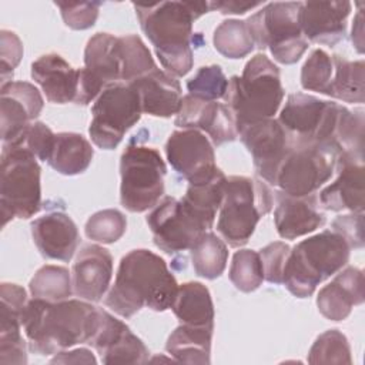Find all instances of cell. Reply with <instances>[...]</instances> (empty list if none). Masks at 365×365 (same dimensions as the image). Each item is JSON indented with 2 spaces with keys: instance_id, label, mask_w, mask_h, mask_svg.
I'll return each instance as SVG.
<instances>
[{
  "instance_id": "ab89813d",
  "label": "cell",
  "mask_w": 365,
  "mask_h": 365,
  "mask_svg": "<svg viewBox=\"0 0 365 365\" xmlns=\"http://www.w3.org/2000/svg\"><path fill=\"white\" fill-rule=\"evenodd\" d=\"M127 228V218L114 208L94 212L86 222V235L96 242L113 244L118 241Z\"/></svg>"
},
{
  "instance_id": "f546056e",
  "label": "cell",
  "mask_w": 365,
  "mask_h": 365,
  "mask_svg": "<svg viewBox=\"0 0 365 365\" xmlns=\"http://www.w3.org/2000/svg\"><path fill=\"white\" fill-rule=\"evenodd\" d=\"M94 157L90 141L77 133H57L48 165L63 175H77L84 173Z\"/></svg>"
},
{
  "instance_id": "ac0fdd59",
  "label": "cell",
  "mask_w": 365,
  "mask_h": 365,
  "mask_svg": "<svg viewBox=\"0 0 365 365\" xmlns=\"http://www.w3.org/2000/svg\"><path fill=\"white\" fill-rule=\"evenodd\" d=\"M364 154L342 153L335 160L336 178L321 190L319 205L328 211L364 212Z\"/></svg>"
},
{
  "instance_id": "ee69618b",
  "label": "cell",
  "mask_w": 365,
  "mask_h": 365,
  "mask_svg": "<svg viewBox=\"0 0 365 365\" xmlns=\"http://www.w3.org/2000/svg\"><path fill=\"white\" fill-rule=\"evenodd\" d=\"M61 13L63 21L73 30H87L97 21L100 11V1H80V3H54Z\"/></svg>"
},
{
  "instance_id": "d4e9b609",
  "label": "cell",
  "mask_w": 365,
  "mask_h": 365,
  "mask_svg": "<svg viewBox=\"0 0 365 365\" xmlns=\"http://www.w3.org/2000/svg\"><path fill=\"white\" fill-rule=\"evenodd\" d=\"M30 228L33 241L44 258L66 262L73 258L80 237L70 215L63 211H51L36 218Z\"/></svg>"
},
{
  "instance_id": "52a82bcc",
  "label": "cell",
  "mask_w": 365,
  "mask_h": 365,
  "mask_svg": "<svg viewBox=\"0 0 365 365\" xmlns=\"http://www.w3.org/2000/svg\"><path fill=\"white\" fill-rule=\"evenodd\" d=\"M41 168L37 157L21 145L3 144L0 208L1 225L17 218H30L41 208Z\"/></svg>"
},
{
  "instance_id": "4dcf8cb0",
  "label": "cell",
  "mask_w": 365,
  "mask_h": 365,
  "mask_svg": "<svg viewBox=\"0 0 365 365\" xmlns=\"http://www.w3.org/2000/svg\"><path fill=\"white\" fill-rule=\"evenodd\" d=\"M212 328L180 324L168 336L165 351L184 364H210Z\"/></svg>"
},
{
  "instance_id": "d6a6232c",
  "label": "cell",
  "mask_w": 365,
  "mask_h": 365,
  "mask_svg": "<svg viewBox=\"0 0 365 365\" xmlns=\"http://www.w3.org/2000/svg\"><path fill=\"white\" fill-rule=\"evenodd\" d=\"M334 71L325 96L345 101V103H364V70L362 60L349 61L339 56H332Z\"/></svg>"
},
{
  "instance_id": "4316f807",
  "label": "cell",
  "mask_w": 365,
  "mask_h": 365,
  "mask_svg": "<svg viewBox=\"0 0 365 365\" xmlns=\"http://www.w3.org/2000/svg\"><path fill=\"white\" fill-rule=\"evenodd\" d=\"M31 78L41 87L50 103H76L80 68L71 67L60 54L48 53L33 61Z\"/></svg>"
},
{
  "instance_id": "cb8c5ba5",
  "label": "cell",
  "mask_w": 365,
  "mask_h": 365,
  "mask_svg": "<svg viewBox=\"0 0 365 365\" xmlns=\"http://www.w3.org/2000/svg\"><path fill=\"white\" fill-rule=\"evenodd\" d=\"M274 200L277 201L274 222L278 235L284 240H295L314 232L327 221L325 215L319 210L317 194L294 197L282 191H277Z\"/></svg>"
},
{
  "instance_id": "74e56055",
  "label": "cell",
  "mask_w": 365,
  "mask_h": 365,
  "mask_svg": "<svg viewBox=\"0 0 365 365\" xmlns=\"http://www.w3.org/2000/svg\"><path fill=\"white\" fill-rule=\"evenodd\" d=\"M232 285L242 292H252L262 285L264 269L259 254L254 250H240L232 255L228 272Z\"/></svg>"
},
{
  "instance_id": "4fadbf2b",
  "label": "cell",
  "mask_w": 365,
  "mask_h": 365,
  "mask_svg": "<svg viewBox=\"0 0 365 365\" xmlns=\"http://www.w3.org/2000/svg\"><path fill=\"white\" fill-rule=\"evenodd\" d=\"M121 81V53L118 37L110 33L94 34L84 50V67L76 104L87 106L100 96L104 87Z\"/></svg>"
},
{
  "instance_id": "b9f144b4",
  "label": "cell",
  "mask_w": 365,
  "mask_h": 365,
  "mask_svg": "<svg viewBox=\"0 0 365 365\" xmlns=\"http://www.w3.org/2000/svg\"><path fill=\"white\" fill-rule=\"evenodd\" d=\"M334 71L332 57L322 48H315L301 68V86L304 90L325 94Z\"/></svg>"
},
{
  "instance_id": "d6986e66",
  "label": "cell",
  "mask_w": 365,
  "mask_h": 365,
  "mask_svg": "<svg viewBox=\"0 0 365 365\" xmlns=\"http://www.w3.org/2000/svg\"><path fill=\"white\" fill-rule=\"evenodd\" d=\"M177 127L205 131L214 145L231 143L238 137L235 120L225 103L202 100L187 94L174 120Z\"/></svg>"
},
{
  "instance_id": "484cf974",
  "label": "cell",
  "mask_w": 365,
  "mask_h": 365,
  "mask_svg": "<svg viewBox=\"0 0 365 365\" xmlns=\"http://www.w3.org/2000/svg\"><path fill=\"white\" fill-rule=\"evenodd\" d=\"M364 274L359 268L348 267L336 272L335 278L322 287L317 297V307L329 321H344L355 305L364 302Z\"/></svg>"
},
{
  "instance_id": "9a60e30c",
  "label": "cell",
  "mask_w": 365,
  "mask_h": 365,
  "mask_svg": "<svg viewBox=\"0 0 365 365\" xmlns=\"http://www.w3.org/2000/svg\"><path fill=\"white\" fill-rule=\"evenodd\" d=\"M165 155L173 170L190 184L205 182L218 170L212 144L200 130L173 131L165 143Z\"/></svg>"
},
{
  "instance_id": "7a4b0ae2",
  "label": "cell",
  "mask_w": 365,
  "mask_h": 365,
  "mask_svg": "<svg viewBox=\"0 0 365 365\" xmlns=\"http://www.w3.org/2000/svg\"><path fill=\"white\" fill-rule=\"evenodd\" d=\"M178 284L165 261L150 250L125 254L104 304L123 318H131L143 307L155 312L171 308Z\"/></svg>"
},
{
  "instance_id": "681fc988",
  "label": "cell",
  "mask_w": 365,
  "mask_h": 365,
  "mask_svg": "<svg viewBox=\"0 0 365 365\" xmlns=\"http://www.w3.org/2000/svg\"><path fill=\"white\" fill-rule=\"evenodd\" d=\"M210 10H218L222 14H244L258 6H262L261 1L257 3H241V1H208Z\"/></svg>"
},
{
  "instance_id": "8d00e7d4",
  "label": "cell",
  "mask_w": 365,
  "mask_h": 365,
  "mask_svg": "<svg viewBox=\"0 0 365 365\" xmlns=\"http://www.w3.org/2000/svg\"><path fill=\"white\" fill-rule=\"evenodd\" d=\"M121 53V83L130 84L157 68L148 47L137 34L118 37Z\"/></svg>"
},
{
  "instance_id": "e575fe53",
  "label": "cell",
  "mask_w": 365,
  "mask_h": 365,
  "mask_svg": "<svg viewBox=\"0 0 365 365\" xmlns=\"http://www.w3.org/2000/svg\"><path fill=\"white\" fill-rule=\"evenodd\" d=\"M29 289L33 298L50 302L68 299L74 292L70 271L60 265H44L37 269L30 279Z\"/></svg>"
},
{
  "instance_id": "836d02e7",
  "label": "cell",
  "mask_w": 365,
  "mask_h": 365,
  "mask_svg": "<svg viewBox=\"0 0 365 365\" xmlns=\"http://www.w3.org/2000/svg\"><path fill=\"white\" fill-rule=\"evenodd\" d=\"M191 262L195 274L205 279L218 278L228 261V248L214 232L205 231L190 248Z\"/></svg>"
},
{
  "instance_id": "44dd1931",
  "label": "cell",
  "mask_w": 365,
  "mask_h": 365,
  "mask_svg": "<svg viewBox=\"0 0 365 365\" xmlns=\"http://www.w3.org/2000/svg\"><path fill=\"white\" fill-rule=\"evenodd\" d=\"M0 364H27L26 341L21 335V315L27 304L24 288L17 284H0Z\"/></svg>"
},
{
  "instance_id": "277c9868",
  "label": "cell",
  "mask_w": 365,
  "mask_h": 365,
  "mask_svg": "<svg viewBox=\"0 0 365 365\" xmlns=\"http://www.w3.org/2000/svg\"><path fill=\"white\" fill-rule=\"evenodd\" d=\"M284 96L279 68L264 53H258L247 61L241 77L232 76L228 80L224 101L240 133L248 125L274 118Z\"/></svg>"
},
{
  "instance_id": "8fae6325",
  "label": "cell",
  "mask_w": 365,
  "mask_h": 365,
  "mask_svg": "<svg viewBox=\"0 0 365 365\" xmlns=\"http://www.w3.org/2000/svg\"><path fill=\"white\" fill-rule=\"evenodd\" d=\"M88 133L101 150L115 148L125 133L140 121L143 110L140 96L131 84L113 83L103 88L91 107Z\"/></svg>"
},
{
  "instance_id": "8992f818",
  "label": "cell",
  "mask_w": 365,
  "mask_h": 365,
  "mask_svg": "<svg viewBox=\"0 0 365 365\" xmlns=\"http://www.w3.org/2000/svg\"><path fill=\"white\" fill-rule=\"evenodd\" d=\"M274 205L271 188L261 180L231 175L225 180L217 232L232 248L245 245L261 217Z\"/></svg>"
},
{
  "instance_id": "bcb514c9",
  "label": "cell",
  "mask_w": 365,
  "mask_h": 365,
  "mask_svg": "<svg viewBox=\"0 0 365 365\" xmlns=\"http://www.w3.org/2000/svg\"><path fill=\"white\" fill-rule=\"evenodd\" d=\"M23 57V44L16 33L0 31V58H1V84H6L13 76V70Z\"/></svg>"
},
{
  "instance_id": "9c48e42d",
  "label": "cell",
  "mask_w": 365,
  "mask_h": 365,
  "mask_svg": "<svg viewBox=\"0 0 365 365\" xmlns=\"http://www.w3.org/2000/svg\"><path fill=\"white\" fill-rule=\"evenodd\" d=\"M167 167L158 150L131 138L120 158V202L130 212L154 208L164 195Z\"/></svg>"
},
{
  "instance_id": "1f68e13d",
  "label": "cell",
  "mask_w": 365,
  "mask_h": 365,
  "mask_svg": "<svg viewBox=\"0 0 365 365\" xmlns=\"http://www.w3.org/2000/svg\"><path fill=\"white\" fill-rule=\"evenodd\" d=\"M225 180V174L218 168L211 180L201 184H190L184 197L180 200L207 230L212 227L217 211L220 210Z\"/></svg>"
},
{
  "instance_id": "5b68a950",
  "label": "cell",
  "mask_w": 365,
  "mask_h": 365,
  "mask_svg": "<svg viewBox=\"0 0 365 365\" xmlns=\"http://www.w3.org/2000/svg\"><path fill=\"white\" fill-rule=\"evenodd\" d=\"M349 254L348 241L334 230L308 237L289 250L282 271V284L292 295L308 298L322 281L348 264Z\"/></svg>"
},
{
  "instance_id": "5bb4252c",
  "label": "cell",
  "mask_w": 365,
  "mask_h": 365,
  "mask_svg": "<svg viewBox=\"0 0 365 365\" xmlns=\"http://www.w3.org/2000/svg\"><path fill=\"white\" fill-rule=\"evenodd\" d=\"M154 244L168 255L190 250L201 234L208 231L174 197H164L145 218Z\"/></svg>"
},
{
  "instance_id": "ba28073f",
  "label": "cell",
  "mask_w": 365,
  "mask_h": 365,
  "mask_svg": "<svg viewBox=\"0 0 365 365\" xmlns=\"http://www.w3.org/2000/svg\"><path fill=\"white\" fill-rule=\"evenodd\" d=\"M301 6L302 1L268 3L245 20L255 47L269 48L281 64L297 63L308 48L299 24Z\"/></svg>"
},
{
  "instance_id": "7402d4cb",
  "label": "cell",
  "mask_w": 365,
  "mask_h": 365,
  "mask_svg": "<svg viewBox=\"0 0 365 365\" xmlns=\"http://www.w3.org/2000/svg\"><path fill=\"white\" fill-rule=\"evenodd\" d=\"M349 1H307L299 11L302 34L308 41L335 46L346 34V19L351 13Z\"/></svg>"
},
{
  "instance_id": "f1b7e54d",
  "label": "cell",
  "mask_w": 365,
  "mask_h": 365,
  "mask_svg": "<svg viewBox=\"0 0 365 365\" xmlns=\"http://www.w3.org/2000/svg\"><path fill=\"white\" fill-rule=\"evenodd\" d=\"M171 309L184 325L214 329V304L208 288L201 282L178 285Z\"/></svg>"
},
{
  "instance_id": "ffe728a7",
  "label": "cell",
  "mask_w": 365,
  "mask_h": 365,
  "mask_svg": "<svg viewBox=\"0 0 365 365\" xmlns=\"http://www.w3.org/2000/svg\"><path fill=\"white\" fill-rule=\"evenodd\" d=\"M43 97L27 81H9L0 90V118L3 144L14 141L41 113Z\"/></svg>"
},
{
  "instance_id": "7bdbcfd3",
  "label": "cell",
  "mask_w": 365,
  "mask_h": 365,
  "mask_svg": "<svg viewBox=\"0 0 365 365\" xmlns=\"http://www.w3.org/2000/svg\"><path fill=\"white\" fill-rule=\"evenodd\" d=\"M54 133L48 125H46L41 121H33L14 141L6 143V144H14V145H21L31 151L38 160L47 161L53 143H54Z\"/></svg>"
},
{
  "instance_id": "7dc6e473",
  "label": "cell",
  "mask_w": 365,
  "mask_h": 365,
  "mask_svg": "<svg viewBox=\"0 0 365 365\" xmlns=\"http://www.w3.org/2000/svg\"><path fill=\"white\" fill-rule=\"evenodd\" d=\"M332 230L341 234L351 248L364 247V212H349L332 221Z\"/></svg>"
},
{
  "instance_id": "e0dca14e",
  "label": "cell",
  "mask_w": 365,
  "mask_h": 365,
  "mask_svg": "<svg viewBox=\"0 0 365 365\" xmlns=\"http://www.w3.org/2000/svg\"><path fill=\"white\" fill-rule=\"evenodd\" d=\"M103 364H145L150 352L123 321L98 308V327L88 342Z\"/></svg>"
},
{
  "instance_id": "c3c4849f",
  "label": "cell",
  "mask_w": 365,
  "mask_h": 365,
  "mask_svg": "<svg viewBox=\"0 0 365 365\" xmlns=\"http://www.w3.org/2000/svg\"><path fill=\"white\" fill-rule=\"evenodd\" d=\"M51 364H96L97 359L87 348H78L73 351H61L50 361Z\"/></svg>"
},
{
  "instance_id": "f35d334b",
  "label": "cell",
  "mask_w": 365,
  "mask_h": 365,
  "mask_svg": "<svg viewBox=\"0 0 365 365\" xmlns=\"http://www.w3.org/2000/svg\"><path fill=\"white\" fill-rule=\"evenodd\" d=\"M309 364H352L351 346L346 336L339 329L322 332L308 352Z\"/></svg>"
},
{
  "instance_id": "d590c367",
  "label": "cell",
  "mask_w": 365,
  "mask_h": 365,
  "mask_svg": "<svg viewBox=\"0 0 365 365\" xmlns=\"http://www.w3.org/2000/svg\"><path fill=\"white\" fill-rule=\"evenodd\" d=\"M215 50L227 58H242L248 56L255 44L245 20L228 19L224 20L212 36Z\"/></svg>"
},
{
  "instance_id": "7c38bea8",
  "label": "cell",
  "mask_w": 365,
  "mask_h": 365,
  "mask_svg": "<svg viewBox=\"0 0 365 365\" xmlns=\"http://www.w3.org/2000/svg\"><path fill=\"white\" fill-rule=\"evenodd\" d=\"M336 155L315 145H291L277 174L279 191L305 197L315 194L334 174Z\"/></svg>"
},
{
  "instance_id": "60d3db41",
  "label": "cell",
  "mask_w": 365,
  "mask_h": 365,
  "mask_svg": "<svg viewBox=\"0 0 365 365\" xmlns=\"http://www.w3.org/2000/svg\"><path fill=\"white\" fill-rule=\"evenodd\" d=\"M228 88V78L225 77L222 68L217 64L212 66H204L198 68V71L187 81V90L188 94L217 101L220 98H224Z\"/></svg>"
},
{
  "instance_id": "f907efd6",
  "label": "cell",
  "mask_w": 365,
  "mask_h": 365,
  "mask_svg": "<svg viewBox=\"0 0 365 365\" xmlns=\"http://www.w3.org/2000/svg\"><path fill=\"white\" fill-rule=\"evenodd\" d=\"M351 40L358 50V53L364 51V23H362V10L358 11L356 17L354 19V26H352V34Z\"/></svg>"
},
{
  "instance_id": "f6af8a7d",
  "label": "cell",
  "mask_w": 365,
  "mask_h": 365,
  "mask_svg": "<svg viewBox=\"0 0 365 365\" xmlns=\"http://www.w3.org/2000/svg\"><path fill=\"white\" fill-rule=\"evenodd\" d=\"M291 247L282 241H275L261 248L259 258L264 269V279L271 284H282V271Z\"/></svg>"
},
{
  "instance_id": "603a6c76",
  "label": "cell",
  "mask_w": 365,
  "mask_h": 365,
  "mask_svg": "<svg viewBox=\"0 0 365 365\" xmlns=\"http://www.w3.org/2000/svg\"><path fill=\"white\" fill-rule=\"evenodd\" d=\"M113 277V257L108 250L90 244L81 248L71 269L74 294L88 302H98Z\"/></svg>"
},
{
  "instance_id": "83f0119b",
  "label": "cell",
  "mask_w": 365,
  "mask_h": 365,
  "mask_svg": "<svg viewBox=\"0 0 365 365\" xmlns=\"http://www.w3.org/2000/svg\"><path fill=\"white\" fill-rule=\"evenodd\" d=\"M130 84L140 96L143 113L163 118L178 113L182 100L181 86L170 73L157 67Z\"/></svg>"
},
{
  "instance_id": "2e32d148",
  "label": "cell",
  "mask_w": 365,
  "mask_h": 365,
  "mask_svg": "<svg viewBox=\"0 0 365 365\" xmlns=\"http://www.w3.org/2000/svg\"><path fill=\"white\" fill-rule=\"evenodd\" d=\"M238 135L252 157L257 175L275 185L279 165L291 150L284 127L278 120L269 118L242 128Z\"/></svg>"
},
{
  "instance_id": "6da1fadb",
  "label": "cell",
  "mask_w": 365,
  "mask_h": 365,
  "mask_svg": "<svg viewBox=\"0 0 365 365\" xmlns=\"http://www.w3.org/2000/svg\"><path fill=\"white\" fill-rule=\"evenodd\" d=\"M21 325L33 354L54 355L90 342L98 327V308L81 298L57 302L31 298Z\"/></svg>"
},
{
  "instance_id": "3957f363",
  "label": "cell",
  "mask_w": 365,
  "mask_h": 365,
  "mask_svg": "<svg viewBox=\"0 0 365 365\" xmlns=\"http://www.w3.org/2000/svg\"><path fill=\"white\" fill-rule=\"evenodd\" d=\"M140 27L154 46L163 67L174 77L192 68V23L208 13V1H160L133 4Z\"/></svg>"
},
{
  "instance_id": "30bf717a",
  "label": "cell",
  "mask_w": 365,
  "mask_h": 365,
  "mask_svg": "<svg viewBox=\"0 0 365 365\" xmlns=\"http://www.w3.org/2000/svg\"><path fill=\"white\" fill-rule=\"evenodd\" d=\"M342 106L315 96L289 94L279 113V124L287 131L291 145H315L338 157L335 131Z\"/></svg>"
}]
</instances>
